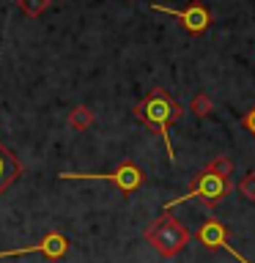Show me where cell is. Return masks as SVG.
Instances as JSON below:
<instances>
[{
    "label": "cell",
    "instance_id": "obj_1",
    "mask_svg": "<svg viewBox=\"0 0 255 263\" xmlns=\"http://www.w3.org/2000/svg\"><path fill=\"white\" fill-rule=\"evenodd\" d=\"M135 118H140L145 123L148 129L154 132V135H159L162 145H165V154H168L170 162H176V154H173V143H170V123L178 121L181 115H184V104L176 102L165 88H151L148 93L140 99L135 104Z\"/></svg>",
    "mask_w": 255,
    "mask_h": 263
},
{
    "label": "cell",
    "instance_id": "obj_2",
    "mask_svg": "<svg viewBox=\"0 0 255 263\" xmlns=\"http://www.w3.org/2000/svg\"><path fill=\"white\" fill-rule=\"evenodd\" d=\"M230 189H233V186H230V178L220 176V173H214L209 164H206V167H201V170L192 176V184H189L187 195L168 200V203H165V211L176 209V205H181V203H201L206 211H214V209H217V205L230 195Z\"/></svg>",
    "mask_w": 255,
    "mask_h": 263
},
{
    "label": "cell",
    "instance_id": "obj_3",
    "mask_svg": "<svg viewBox=\"0 0 255 263\" xmlns=\"http://www.w3.org/2000/svg\"><path fill=\"white\" fill-rule=\"evenodd\" d=\"M143 236H145V241L156 250V255L165 258V260L176 258V255L189 244V238H192L189 228L184 225V222H178L176 217H170L168 211L159 214V217L145 228Z\"/></svg>",
    "mask_w": 255,
    "mask_h": 263
},
{
    "label": "cell",
    "instance_id": "obj_4",
    "mask_svg": "<svg viewBox=\"0 0 255 263\" xmlns=\"http://www.w3.org/2000/svg\"><path fill=\"white\" fill-rule=\"evenodd\" d=\"M58 178L61 181H107V184H113L118 192L132 195L145 184V170L140 167L137 162L123 159L113 173H69V170H63V173H58Z\"/></svg>",
    "mask_w": 255,
    "mask_h": 263
},
{
    "label": "cell",
    "instance_id": "obj_5",
    "mask_svg": "<svg viewBox=\"0 0 255 263\" xmlns=\"http://www.w3.org/2000/svg\"><path fill=\"white\" fill-rule=\"evenodd\" d=\"M195 238L206 247V250H211V252H228L230 258H236V263H250L233 244H230V230L222 225L217 217L203 219L201 228L195 230Z\"/></svg>",
    "mask_w": 255,
    "mask_h": 263
},
{
    "label": "cell",
    "instance_id": "obj_6",
    "mask_svg": "<svg viewBox=\"0 0 255 263\" xmlns=\"http://www.w3.org/2000/svg\"><path fill=\"white\" fill-rule=\"evenodd\" d=\"M151 11L176 16L178 25L189 33V36H203V33L209 30V25H211V11H209L203 3H187V6H181V8H170V6H162V3H151Z\"/></svg>",
    "mask_w": 255,
    "mask_h": 263
},
{
    "label": "cell",
    "instance_id": "obj_7",
    "mask_svg": "<svg viewBox=\"0 0 255 263\" xmlns=\"http://www.w3.org/2000/svg\"><path fill=\"white\" fill-rule=\"evenodd\" d=\"M69 252V238H66L61 230H49V233L36 244L20 247V250H3L0 258H20V255H44L47 260H61L63 255Z\"/></svg>",
    "mask_w": 255,
    "mask_h": 263
},
{
    "label": "cell",
    "instance_id": "obj_8",
    "mask_svg": "<svg viewBox=\"0 0 255 263\" xmlns=\"http://www.w3.org/2000/svg\"><path fill=\"white\" fill-rule=\"evenodd\" d=\"M22 170H25L22 162L11 154V148H6L3 143H0V195L22 176Z\"/></svg>",
    "mask_w": 255,
    "mask_h": 263
},
{
    "label": "cell",
    "instance_id": "obj_9",
    "mask_svg": "<svg viewBox=\"0 0 255 263\" xmlns=\"http://www.w3.org/2000/svg\"><path fill=\"white\" fill-rule=\"evenodd\" d=\"M90 123H94V112H90V107L85 104H77L74 110L69 112V126L74 132H82V129H88Z\"/></svg>",
    "mask_w": 255,
    "mask_h": 263
},
{
    "label": "cell",
    "instance_id": "obj_10",
    "mask_svg": "<svg viewBox=\"0 0 255 263\" xmlns=\"http://www.w3.org/2000/svg\"><path fill=\"white\" fill-rule=\"evenodd\" d=\"M189 110H192L197 118H206V115H211V110H214L211 96H209V93H195L192 102H189Z\"/></svg>",
    "mask_w": 255,
    "mask_h": 263
},
{
    "label": "cell",
    "instance_id": "obj_11",
    "mask_svg": "<svg viewBox=\"0 0 255 263\" xmlns=\"http://www.w3.org/2000/svg\"><path fill=\"white\" fill-rule=\"evenodd\" d=\"M16 6H20V11L25 16H41L47 11L49 0H16Z\"/></svg>",
    "mask_w": 255,
    "mask_h": 263
},
{
    "label": "cell",
    "instance_id": "obj_12",
    "mask_svg": "<svg viewBox=\"0 0 255 263\" xmlns=\"http://www.w3.org/2000/svg\"><path fill=\"white\" fill-rule=\"evenodd\" d=\"M239 195L255 203V170H250V173L242 176V181H239Z\"/></svg>",
    "mask_w": 255,
    "mask_h": 263
},
{
    "label": "cell",
    "instance_id": "obj_13",
    "mask_svg": "<svg viewBox=\"0 0 255 263\" xmlns=\"http://www.w3.org/2000/svg\"><path fill=\"white\" fill-rule=\"evenodd\" d=\"M209 167L214 170V173H220V176H225V178H230V176H233V162H230L228 159V156H214V159L209 162Z\"/></svg>",
    "mask_w": 255,
    "mask_h": 263
},
{
    "label": "cell",
    "instance_id": "obj_14",
    "mask_svg": "<svg viewBox=\"0 0 255 263\" xmlns=\"http://www.w3.org/2000/svg\"><path fill=\"white\" fill-rule=\"evenodd\" d=\"M242 126L250 132V135L255 137V107H250V110L244 112V118H242Z\"/></svg>",
    "mask_w": 255,
    "mask_h": 263
}]
</instances>
